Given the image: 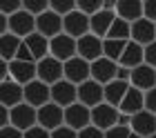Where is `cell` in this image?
I'll use <instances>...</instances> for the list:
<instances>
[{
	"label": "cell",
	"mask_w": 156,
	"mask_h": 138,
	"mask_svg": "<svg viewBox=\"0 0 156 138\" xmlns=\"http://www.w3.org/2000/svg\"><path fill=\"white\" fill-rule=\"evenodd\" d=\"M118 111L125 114V116H136V114H140V111H145V94L140 91V89L129 87V91H127V96L123 98Z\"/></svg>",
	"instance_id": "44dd1931"
},
{
	"label": "cell",
	"mask_w": 156,
	"mask_h": 138,
	"mask_svg": "<svg viewBox=\"0 0 156 138\" xmlns=\"http://www.w3.org/2000/svg\"><path fill=\"white\" fill-rule=\"evenodd\" d=\"M36 125H38V109L36 107L23 103V105L11 109V127L20 129V132H29Z\"/></svg>",
	"instance_id": "8992f818"
},
{
	"label": "cell",
	"mask_w": 156,
	"mask_h": 138,
	"mask_svg": "<svg viewBox=\"0 0 156 138\" xmlns=\"http://www.w3.org/2000/svg\"><path fill=\"white\" fill-rule=\"evenodd\" d=\"M25 138H51V132H47L45 127L36 125V127H31L29 132H25Z\"/></svg>",
	"instance_id": "e575fe53"
},
{
	"label": "cell",
	"mask_w": 156,
	"mask_h": 138,
	"mask_svg": "<svg viewBox=\"0 0 156 138\" xmlns=\"http://www.w3.org/2000/svg\"><path fill=\"white\" fill-rule=\"evenodd\" d=\"M78 138H105V132H101V129L94 127V125H89L87 129L78 132Z\"/></svg>",
	"instance_id": "74e56055"
},
{
	"label": "cell",
	"mask_w": 156,
	"mask_h": 138,
	"mask_svg": "<svg viewBox=\"0 0 156 138\" xmlns=\"http://www.w3.org/2000/svg\"><path fill=\"white\" fill-rule=\"evenodd\" d=\"M49 9L65 18L76 11V0H49Z\"/></svg>",
	"instance_id": "f546056e"
},
{
	"label": "cell",
	"mask_w": 156,
	"mask_h": 138,
	"mask_svg": "<svg viewBox=\"0 0 156 138\" xmlns=\"http://www.w3.org/2000/svg\"><path fill=\"white\" fill-rule=\"evenodd\" d=\"M23 47V38H18L16 34H7V36H0V60H7V62H13L18 56V49Z\"/></svg>",
	"instance_id": "484cf974"
},
{
	"label": "cell",
	"mask_w": 156,
	"mask_h": 138,
	"mask_svg": "<svg viewBox=\"0 0 156 138\" xmlns=\"http://www.w3.org/2000/svg\"><path fill=\"white\" fill-rule=\"evenodd\" d=\"M38 80H42L49 87H54L56 83L65 80V62H60V60H56V58L47 56L45 60L38 62Z\"/></svg>",
	"instance_id": "7a4b0ae2"
},
{
	"label": "cell",
	"mask_w": 156,
	"mask_h": 138,
	"mask_svg": "<svg viewBox=\"0 0 156 138\" xmlns=\"http://www.w3.org/2000/svg\"><path fill=\"white\" fill-rule=\"evenodd\" d=\"M65 34H67V36H72V38H76V40H80L83 36L91 34L89 16L80 13L78 9H76L74 13H69V16H65Z\"/></svg>",
	"instance_id": "9a60e30c"
},
{
	"label": "cell",
	"mask_w": 156,
	"mask_h": 138,
	"mask_svg": "<svg viewBox=\"0 0 156 138\" xmlns=\"http://www.w3.org/2000/svg\"><path fill=\"white\" fill-rule=\"evenodd\" d=\"M9 25H11V34H16L18 38H29L31 34H36V18L31 13H27L25 9L18 11L16 16L9 18Z\"/></svg>",
	"instance_id": "ac0fdd59"
},
{
	"label": "cell",
	"mask_w": 156,
	"mask_h": 138,
	"mask_svg": "<svg viewBox=\"0 0 156 138\" xmlns=\"http://www.w3.org/2000/svg\"><path fill=\"white\" fill-rule=\"evenodd\" d=\"M11 127V109L9 107H0V129Z\"/></svg>",
	"instance_id": "60d3db41"
},
{
	"label": "cell",
	"mask_w": 156,
	"mask_h": 138,
	"mask_svg": "<svg viewBox=\"0 0 156 138\" xmlns=\"http://www.w3.org/2000/svg\"><path fill=\"white\" fill-rule=\"evenodd\" d=\"M118 120H120L118 107H112L107 103H103V105H98V107L91 109V125L98 127L101 132H109L112 127L118 125Z\"/></svg>",
	"instance_id": "3957f363"
},
{
	"label": "cell",
	"mask_w": 156,
	"mask_h": 138,
	"mask_svg": "<svg viewBox=\"0 0 156 138\" xmlns=\"http://www.w3.org/2000/svg\"><path fill=\"white\" fill-rule=\"evenodd\" d=\"M51 103L60 105L62 109H67V107H72L78 103V87L72 85L69 80H60L51 87Z\"/></svg>",
	"instance_id": "5bb4252c"
},
{
	"label": "cell",
	"mask_w": 156,
	"mask_h": 138,
	"mask_svg": "<svg viewBox=\"0 0 156 138\" xmlns=\"http://www.w3.org/2000/svg\"><path fill=\"white\" fill-rule=\"evenodd\" d=\"M145 65H150L152 69H156V42L145 47Z\"/></svg>",
	"instance_id": "f35d334b"
},
{
	"label": "cell",
	"mask_w": 156,
	"mask_h": 138,
	"mask_svg": "<svg viewBox=\"0 0 156 138\" xmlns=\"http://www.w3.org/2000/svg\"><path fill=\"white\" fill-rule=\"evenodd\" d=\"M127 42H129V40H103V54H105V58L118 62L120 56H123V51H125V47H127Z\"/></svg>",
	"instance_id": "f1b7e54d"
},
{
	"label": "cell",
	"mask_w": 156,
	"mask_h": 138,
	"mask_svg": "<svg viewBox=\"0 0 156 138\" xmlns=\"http://www.w3.org/2000/svg\"><path fill=\"white\" fill-rule=\"evenodd\" d=\"M105 40H132V25L116 16V20H114V25H112Z\"/></svg>",
	"instance_id": "83f0119b"
},
{
	"label": "cell",
	"mask_w": 156,
	"mask_h": 138,
	"mask_svg": "<svg viewBox=\"0 0 156 138\" xmlns=\"http://www.w3.org/2000/svg\"><path fill=\"white\" fill-rule=\"evenodd\" d=\"M105 54H103V38H98L94 34H87L78 40V58L87 60L89 65L101 60Z\"/></svg>",
	"instance_id": "30bf717a"
},
{
	"label": "cell",
	"mask_w": 156,
	"mask_h": 138,
	"mask_svg": "<svg viewBox=\"0 0 156 138\" xmlns=\"http://www.w3.org/2000/svg\"><path fill=\"white\" fill-rule=\"evenodd\" d=\"M76 9L91 18L98 11H103V0H76Z\"/></svg>",
	"instance_id": "1f68e13d"
},
{
	"label": "cell",
	"mask_w": 156,
	"mask_h": 138,
	"mask_svg": "<svg viewBox=\"0 0 156 138\" xmlns=\"http://www.w3.org/2000/svg\"><path fill=\"white\" fill-rule=\"evenodd\" d=\"M25 103L40 109L51 103V87L45 85L42 80H34L29 85H25Z\"/></svg>",
	"instance_id": "ba28073f"
},
{
	"label": "cell",
	"mask_w": 156,
	"mask_h": 138,
	"mask_svg": "<svg viewBox=\"0 0 156 138\" xmlns=\"http://www.w3.org/2000/svg\"><path fill=\"white\" fill-rule=\"evenodd\" d=\"M129 136H132V129L125 125H116L109 132H105V138H129Z\"/></svg>",
	"instance_id": "836d02e7"
},
{
	"label": "cell",
	"mask_w": 156,
	"mask_h": 138,
	"mask_svg": "<svg viewBox=\"0 0 156 138\" xmlns=\"http://www.w3.org/2000/svg\"><path fill=\"white\" fill-rule=\"evenodd\" d=\"M49 38H45L42 34H31L29 38H25V45H27V49L31 51V56H34V60L36 62H40V60H45V58L49 56Z\"/></svg>",
	"instance_id": "d4e9b609"
},
{
	"label": "cell",
	"mask_w": 156,
	"mask_h": 138,
	"mask_svg": "<svg viewBox=\"0 0 156 138\" xmlns=\"http://www.w3.org/2000/svg\"><path fill=\"white\" fill-rule=\"evenodd\" d=\"M129 85L134 87V89H140L143 94H147L150 89L156 87V69H152L150 65H140V67L132 69Z\"/></svg>",
	"instance_id": "2e32d148"
},
{
	"label": "cell",
	"mask_w": 156,
	"mask_h": 138,
	"mask_svg": "<svg viewBox=\"0 0 156 138\" xmlns=\"http://www.w3.org/2000/svg\"><path fill=\"white\" fill-rule=\"evenodd\" d=\"M23 9L31 13L34 18H38L45 11H49V0H23Z\"/></svg>",
	"instance_id": "4dcf8cb0"
},
{
	"label": "cell",
	"mask_w": 156,
	"mask_h": 138,
	"mask_svg": "<svg viewBox=\"0 0 156 138\" xmlns=\"http://www.w3.org/2000/svg\"><path fill=\"white\" fill-rule=\"evenodd\" d=\"M116 76H118V62L109 60V58H105V56L101 58V60L91 62V80L101 83L103 87L114 83Z\"/></svg>",
	"instance_id": "4fadbf2b"
},
{
	"label": "cell",
	"mask_w": 156,
	"mask_h": 138,
	"mask_svg": "<svg viewBox=\"0 0 156 138\" xmlns=\"http://www.w3.org/2000/svg\"><path fill=\"white\" fill-rule=\"evenodd\" d=\"M129 138H140V136H138V134H134V132H132V136H129Z\"/></svg>",
	"instance_id": "7bdbcfd3"
},
{
	"label": "cell",
	"mask_w": 156,
	"mask_h": 138,
	"mask_svg": "<svg viewBox=\"0 0 156 138\" xmlns=\"http://www.w3.org/2000/svg\"><path fill=\"white\" fill-rule=\"evenodd\" d=\"M78 103L94 109V107L105 103V87L96 80H87L83 85H78Z\"/></svg>",
	"instance_id": "5b68a950"
},
{
	"label": "cell",
	"mask_w": 156,
	"mask_h": 138,
	"mask_svg": "<svg viewBox=\"0 0 156 138\" xmlns=\"http://www.w3.org/2000/svg\"><path fill=\"white\" fill-rule=\"evenodd\" d=\"M114 20H116V11H98L96 16H91L89 18V25H91V34L98 36V38H107V34H109V29L112 25H114Z\"/></svg>",
	"instance_id": "cb8c5ba5"
},
{
	"label": "cell",
	"mask_w": 156,
	"mask_h": 138,
	"mask_svg": "<svg viewBox=\"0 0 156 138\" xmlns=\"http://www.w3.org/2000/svg\"><path fill=\"white\" fill-rule=\"evenodd\" d=\"M65 80H69L72 85H83L91 80V65L87 60H83V58H72V60L65 62Z\"/></svg>",
	"instance_id": "9c48e42d"
},
{
	"label": "cell",
	"mask_w": 156,
	"mask_h": 138,
	"mask_svg": "<svg viewBox=\"0 0 156 138\" xmlns=\"http://www.w3.org/2000/svg\"><path fill=\"white\" fill-rule=\"evenodd\" d=\"M150 138H156V134H154V136H150Z\"/></svg>",
	"instance_id": "ee69618b"
},
{
	"label": "cell",
	"mask_w": 156,
	"mask_h": 138,
	"mask_svg": "<svg viewBox=\"0 0 156 138\" xmlns=\"http://www.w3.org/2000/svg\"><path fill=\"white\" fill-rule=\"evenodd\" d=\"M36 31L51 40V38H56V36L65 34V18L49 9V11L42 13V16L36 18Z\"/></svg>",
	"instance_id": "277c9868"
},
{
	"label": "cell",
	"mask_w": 156,
	"mask_h": 138,
	"mask_svg": "<svg viewBox=\"0 0 156 138\" xmlns=\"http://www.w3.org/2000/svg\"><path fill=\"white\" fill-rule=\"evenodd\" d=\"M129 87H132L129 83H123V80H114V83L105 85V103L112 105V107H120L123 98L129 91Z\"/></svg>",
	"instance_id": "4316f807"
},
{
	"label": "cell",
	"mask_w": 156,
	"mask_h": 138,
	"mask_svg": "<svg viewBox=\"0 0 156 138\" xmlns=\"http://www.w3.org/2000/svg\"><path fill=\"white\" fill-rule=\"evenodd\" d=\"M49 56L56 58V60H60V62L72 60V58L78 56V40L72 38V36H67V34L56 36V38H51V42H49Z\"/></svg>",
	"instance_id": "6da1fadb"
},
{
	"label": "cell",
	"mask_w": 156,
	"mask_h": 138,
	"mask_svg": "<svg viewBox=\"0 0 156 138\" xmlns=\"http://www.w3.org/2000/svg\"><path fill=\"white\" fill-rule=\"evenodd\" d=\"M0 103H2V107H9V109H13V107L23 105L25 103V87L18 85V83H2V89H0Z\"/></svg>",
	"instance_id": "ffe728a7"
},
{
	"label": "cell",
	"mask_w": 156,
	"mask_h": 138,
	"mask_svg": "<svg viewBox=\"0 0 156 138\" xmlns=\"http://www.w3.org/2000/svg\"><path fill=\"white\" fill-rule=\"evenodd\" d=\"M129 129L134 134H138L140 138H150L156 134V116L150 114V111H140L136 116H132V120H129Z\"/></svg>",
	"instance_id": "d6986e66"
},
{
	"label": "cell",
	"mask_w": 156,
	"mask_h": 138,
	"mask_svg": "<svg viewBox=\"0 0 156 138\" xmlns=\"http://www.w3.org/2000/svg\"><path fill=\"white\" fill-rule=\"evenodd\" d=\"M65 125L72 127L74 132H83V129H87L91 125V109H89V107H85V105H80V103L67 107V109H65Z\"/></svg>",
	"instance_id": "8fae6325"
},
{
	"label": "cell",
	"mask_w": 156,
	"mask_h": 138,
	"mask_svg": "<svg viewBox=\"0 0 156 138\" xmlns=\"http://www.w3.org/2000/svg\"><path fill=\"white\" fill-rule=\"evenodd\" d=\"M18 11H23V0H5L2 5H0V13H5V16H16Z\"/></svg>",
	"instance_id": "d6a6232c"
},
{
	"label": "cell",
	"mask_w": 156,
	"mask_h": 138,
	"mask_svg": "<svg viewBox=\"0 0 156 138\" xmlns=\"http://www.w3.org/2000/svg\"><path fill=\"white\" fill-rule=\"evenodd\" d=\"M9 74L11 80L18 85H29L34 80H38V62H25V60H13L9 62Z\"/></svg>",
	"instance_id": "7c38bea8"
},
{
	"label": "cell",
	"mask_w": 156,
	"mask_h": 138,
	"mask_svg": "<svg viewBox=\"0 0 156 138\" xmlns=\"http://www.w3.org/2000/svg\"><path fill=\"white\" fill-rule=\"evenodd\" d=\"M145 109L150 111V114H154V116H156V87L145 94Z\"/></svg>",
	"instance_id": "8d00e7d4"
},
{
	"label": "cell",
	"mask_w": 156,
	"mask_h": 138,
	"mask_svg": "<svg viewBox=\"0 0 156 138\" xmlns=\"http://www.w3.org/2000/svg\"><path fill=\"white\" fill-rule=\"evenodd\" d=\"M51 138H78V132H74V129L67 127V125H62V127L56 129V132H51Z\"/></svg>",
	"instance_id": "d590c367"
},
{
	"label": "cell",
	"mask_w": 156,
	"mask_h": 138,
	"mask_svg": "<svg viewBox=\"0 0 156 138\" xmlns=\"http://www.w3.org/2000/svg\"><path fill=\"white\" fill-rule=\"evenodd\" d=\"M143 11H145V18L152 20V23L156 25V0H147V2H143Z\"/></svg>",
	"instance_id": "ab89813d"
},
{
	"label": "cell",
	"mask_w": 156,
	"mask_h": 138,
	"mask_svg": "<svg viewBox=\"0 0 156 138\" xmlns=\"http://www.w3.org/2000/svg\"><path fill=\"white\" fill-rule=\"evenodd\" d=\"M118 65L125 69H136L140 65H145V47H140L134 40H129L123 56H120V60H118Z\"/></svg>",
	"instance_id": "7402d4cb"
},
{
	"label": "cell",
	"mask_w": 156,
	"mask_h": 138,
	"mask_svg": "<svg viewBox=\"0 0 156 138\" xmlns=\"http://www.w3.org/2000/svg\"><path fill=\"white\" fill-rule=\"evenodd\" d=\"M0 138H25V132H20L16 127H5L0 129Z\"/></svg>",
	"instance_id": "b9f144b4"
},
{
	"label": "cell",
	"mask_w": 156,
	"mask_h": 138,
	"mask_svg": "<svg viewBox=\"0 0 156 138\" xmlns=\"http://www.w3.org/2000/svg\"><path fill=\"white\" fill-rule=\"evenodd\" d=\"M116 16L123 18L125 23L134 25L136 20L145 18L143 2H138V0H118V5H116Z\"/></svg>",
	"instance_id": "603a6c76"
},
{
	"label": "cell",
	"mask_w": 156,
	"mask_h": 138,
	"mask_svg": "<svg viewBox=\"0 0 156 138\" xmlns=\"http://www.w3.org/2000/svg\"><path fill=\"white\" fill-rule=\"evenodd\" d=\"M132 40L140 47H147L156 42V25L147 18H140L132 25Z\"/></svg>",
	"instance_id": "e0dca14e"
},
{
	"label": "cell",
	"mask_w": 156,
	"mask_h": 138,
	"mask_svg": "<svg viewBox=\"0 0 156 138\" xmlns=\"http://www.w3.org/2000/svg\"><path fill=\"white\" fill-rule=\"evenodd\" d=\"M38 125L45 127L47 132H56L58 127L65 125V109L56 103H49L38 109Z\"/></svg>",
	"instance_id": "52a82bcc"
}]
</instances>
